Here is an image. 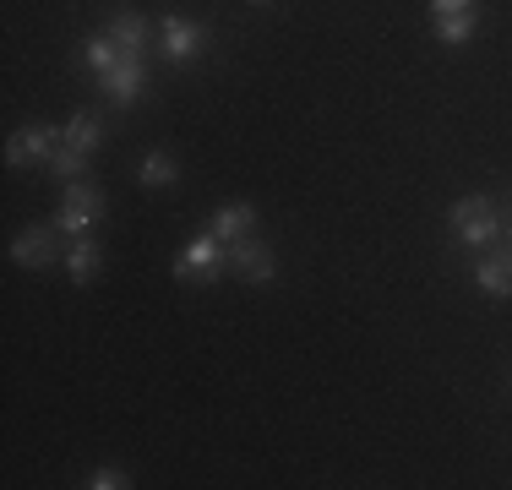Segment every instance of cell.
Returning a JSON list of instances; mask_svg holds the SVG:
<instances>
[{"label": "cell", "mask_w": 512, "mask_h": 490, "mask_svg": "<svg viewBox=\"0 0 512 490\" xmlns=\"http://www.w3.org/2000/svg\"><path fill=\"white\" fill-rule=\"evenodd\" d=\"M142 186H148V191L175 186V158H169V153H148V158H142Z\"/></svg>", "instance_id": "obj_15"}, {"label": "cell", "mask_w": 512, "mask_h": 490, "mask_svg": "<svg viewBox=\"0 0 512 490\" xmlns=\"http://www.w3.org/2000/svg\"><path fill=\"white\" fill-rule=\"evenodd\" d=\"M251 224H256L251 207L246 202H229V207H218V213H213V229H207V235H218L224 245H235V240L251 235Z\"/></svg>", "instance_id": "obj_11"}, {"label": "cell", "mask_w": 512, "mask_h": 490, "mask_svg": "<svg viewBox=\"0 0 512 490\" xmlns=\"http://www.w3.org/2000/svg\"><path fill=\"white\" fill-rule=\"evenodd\" d=\"M50 169H55L60 180H77L82 169H88V153H77V147H66V142H60L55 153H50Z\"/></svg>", "instance_id": "obj_16"}, {"label": "cell", "mask_w": 512, "mask_h": 490, "mask_svg": "<svg viewBox=\"0 0 512 490\" xmlns=\"http://www.w3.org/2000/svg\"><path fill=\"white\" fill-rule=\"evenodd\" d=\"M88 485H93V490H126L131 480H126V474H115V469H99V474H93Z\"/></svg>", "instance_id": "obj_17"}, {"label": "cell", "mask_w": 512, "mask_h": 490, "mask_svg": "<svg viewBox=\"0 0 512 490\" xmlns=\"http://www.w3.org/2000/svg\"><path fill=\"white\" fill-rule=\"evenodd\" d=\"M502 235H512V191L502 196Z\"/></svg>", "instance_id": "obj_19"}, {"label": "cell", "mask_w": 512, "mask_h": 490, "mask_svg": "<svg viewBox=\"0 0 512 490\" xmlns=\"http://www.w3.org/2000/svg\"><path fill=\"white\" fill-rule=\"evenodd\" d=\"M158 49H164L175 66H186V60H197L207 49V28L191 22V17H164L158 22Z\"/></svg>", "instance_id": "obj_4"}, {"label": "cell", "mask_w": 512, "mask_h": 490, "mask_svg": "<svg viewBox=\"0 0 512 490\" xmlns=\"http://www.w3.org/2000/svg\"><path fill=\"white\" fill-rule=\"evenodd\" d=\"M11 256H17L22 267H50V262H66V256L55 251V229H22L17 245H11Z\"/></svg>", "instance_id": "obj_7"}, {"label": "cell", "mask_w": 512, "mask_h": 490, "mask_svg": "<svg viewBox=\"0 0 512 490\" xmlns=\"http://www.w3.org/2000/svg\"><path fill=\"white\" fill-rule=\"evenodd\" d=\"M474 284H480L485 294H512V245L485 251L480 262H474Z\"/></svg>", "instance_id": "obj_8"}, {"label": "cell", "mask_w": 512, "mask_h": 490, "mask_svg": "<svg viewBox=\"0 0 512 490\" xmlns=\"http://www.w3.org/2000/svg\"><path fill=\"white\" fill-rule=\"evenodd\" d=\"M436 39H442V44L474 39V6L469 11H442V17H436Z\"/></svg>", "instance_id": "obj_14"}, {"label": "cell", "mask_w": 512, "mask_h": 490, "mask_svg": "<svg viewBox=\"0 0 512 490\" xmlns=\"http://www.w3.org/2000/svg\"><path fill=\"white\" fill-rule=\"evenodd\" d=\"M99 213H104V191L88 186V180H71V186H66V207H60V229L82 235Z\"/></svg>", "instance_id": "obj_5"}, {"label": "cell", "mask_w": 512, "mask_h": 490, "mask_svg": "<svg viewBox=\"0 0 512 490\" xmlns=\"http://www.w3.org/2000/svg\"><path fill=\"white\" fill-rule=\"evenodd\" d=\"M447 229H453L458 245H496L502 240V202H491V196H463L453 202V213H447Z\"/></svg>", "instance_id": "obj_1"}, {"label": "cell", "mask_w": 512, "mask_h": 490, "mask_svg": "<svg viewBox=\"0 0 512 490\" xmlns=\"http://www.w3.org/2000/svg\"><path fill=\"white\" fill-rule=\"evenodd\" d=\"M142 82H148V60H142V55H131V49H120V60H115V66H109L104 77H99V88H104L109 104H120V109H126V104H137Z\"/></svg>", "instance_id": "obj_3"}, {"label": "cell", "mask_w": 512, "mask_h": 490, "mask_svg": "<svg viewBox=\"0 0 512 490\" xmlns=\"http://www.w3.org/2000/svg\"><path fill=\"white\" fill-rule=\"evenodd\" d=\"M60 142L66 147H77V153H93V147L104 142V120L93 115V109H77V115L60 126Z\"/></svg>", "instance_id": "obj_10"}, {"label": "cell", "mask_w": 512, "mask_h": 490, "mask_svg": "<svg viewBox=\"0 0 512 490\" xmlns=\"http://www.w3.org/2000/svg\"><path fill=\"white\" fill-rule=\"evenodd\" d=\"M99 262H104V256H99V245H93V240H77L66 251V273L77 278V284H93V278H99Z\"/></svg>", "instance_id": "obj_13"}, {"label": "cell", "mask_w": 512, "mask_h": 490, "mask_svg": "<svg viewBox=\"0 0 512 490\" xmlns=\"http://www.w3.org/2000/svg\"><path fill=\"white\" fill-rule=\"evenodd\" d=\"M60 147V131H50V126H28V131H17L11 137V147H6V164H28V158H50Z\"/></svg>", "instance_id": "obj_9"}, {"label": "cell", "mask_w": 512, "mask_h": 490, "mask_svg": "<svg viewBox=\"0 0 512 490\" xmlns=\"http://www.w3.org/2000/svg\"><path fill=\"white\" fill-rule=\"evenodd\" d=\"M229 273L235 278H246V284H267L273 278V251H267L262 240H235L229 245Z\"/></svg>", "instance_id": "obj_6"}, {"label": "cell", "mask_w": 512, "mask_h": 490, "mask_svg": "<svg viewBox=\"0 0 512 490\" xmlns=\"http://www.w3.org/2000/svg\"><path fill=\"white\" fill-rule=\"evenodd\" d=\"M474 0H431V17H442V11H469Z\"/></svg>", "instance_id": "obj_18"}, {"label": "cell", "mask_w": 512, "mask_h": 490, "mask_svg": "<svg viewBox=\"0 0 512 490\" xmlns=\"http://www.w3.org/2000/svg\"><path fill=\"white\" fill-rule=\"evenodd\" d=\"M104 33H109L120 49H131V55H142V49H148V22H142L137 11H115Z\"/></svg>", "instance_id": "obj_12"}, {"label": "cell", "mask_w": 512, "mask_h": 490, "mask_svg": "<svg viewBox=\"0 0 512 490\" xmlns=\"http://www.w3.org/2000/svg\"><path fill=\"white\" fill-rule=\"evenodd\" d=\"M224 267H229V245L218 240V235H202V240H191L186 256L175 262V278H180V284H202V278L213 284Z\"/></svg>", "instance_id": "obj_2"}]
</instances>
